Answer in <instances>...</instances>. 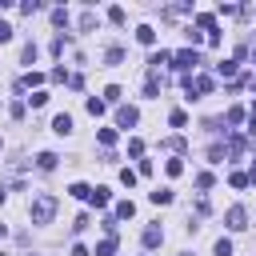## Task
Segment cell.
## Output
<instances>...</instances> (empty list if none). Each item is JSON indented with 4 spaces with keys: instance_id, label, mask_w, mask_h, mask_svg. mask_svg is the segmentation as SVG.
Returning a JSON list of instances; mask_svg holds the SVG:
<instances>
[{
    "instance_id": "obj_1",
    "label": "cell",
    "mask_w": 256,
    "mask_h": 256,
    "mask_svg": "<svg viewBox=\"0 0 256 256\" xmlns=\"http://www.w3.org/2000/svg\"><path fill=\"white\" fill-rule=\"evenodd\" d=\"M56 216V196H36V204H32V224H48Z\"/></svg>"
},
{
    "instance_id": "obj_2",
    "label": "cell",
    "mask_w": 256,
    "mask_h": 256,
    "mask_svg": "<svg viewBox=\"0 0 256 256\" xmlns=\"http://www.w3.org/2000/svg\"><path fill=\"white\" fill-rule=\"evenodd\" d=\"M188 100H196V96H208L212 92V76H188Z\"/></svg>"
},
{
    "instance_id": "obj_3",
    "label": "cell",
    "mask_w": 256,
    "mask_h": 256,
    "mask_svg": "<svg viewBox=\"0 0 256 256\" xmlns=\"http://www.w3.org/2000/svg\"><path fill=\"white\" fill-rule=\"evenodd\" d=\"M196 64H200V56H196V52H188V48L172 56V68H180V72H188V68H196Z\"/></svg>"
},
{
    "instance_id": "obj_4",
    "label": "cell",
    "mask_w": 256,
    "mask_h": 256,
    "mask_svg": "<svg viewBox=\"0 0 256 256\" xmlns=\"http://www.w3.org/2000/svg\"><path fill=\"white\" fill-rule=\"evenodd\" d=\"M224 220H228V228L232 232H240V228H248V212L236 204V208H228V216H224Z\"/></svg>"
},
{
    "instance_id": "obj_5",
    "label": "cell",
    "mask_w": 256,
    "mask_h": 256,
    "mask_svg": "<svg viewBox=\"0 0 256 256\" xmlns=\"http://www.w3.org/2000/svg\"><path fill=\"white\" fill-rule=\"evenodd\" d=\"M136 120H140V112H136V108H132V104H124V108H120V112H116V124H120V128H132V124H136Z\"/></svg>"
},
{
    "instance_id": "obj_6",
    "label": "cell",
    "mask_w": 256,
    "mask_h": 256,
    "mask_svg": "<svg viewBox=\"0 0 256 256\" xmlns=\"http://www.w3.org/2000/svg\"><path fill=\"white\" fill-rule=\"evenodd\" d=\"M52 128H56L60 136H68V132H72V116H68V112H60V116L52 120Z\"/></svg>"
},
{
    "instance_id": "obj_7",
    "label": "cell",
    "mask_w": 256,
    "mask_h": 256,
    "mask_svg": "<svg viewBox=\"0 0 256 256\" xmlns=\"http://www.w3.org/2000/svg\"><path fill=\"white\" fill-rule=\"evenodd\" d=\"M56 160H60L56 152H40V156H36V164H40V172H52V168H56Z\"/></svg>"
},
{
    "instance_id": "obj_8",
    "label": "cell",
    "mask_w": 256,
    "mask_h": 256,
    "mask_svg": "<svg viewBox=\"0 0 256 256\" xmlns=\"http://www.w3.org/2000/svg\"><path fill=\"white\" fill-rule=\"evenodd\" d=\"M160 240H164V232H160L156 224H152V228H144V248H156Z\"/></svg>"
},
{
    "instance_id": "obj_9",
    "label": "cell",
    "mask_w": 256,
    "mask_h": 256,
    "mask_svg": "<svg viewBox=\"0 0 256 256\" xmlns=\"http://www.w3.org/2000/svg\"><path fill=\"white\" fill-rule=\"evenodd\" d=\"M88 204L104 208V204H108V188H92V192H88Z\"/></svg>"
},
{
    "instance_id": "obj_10",
    "label": "cell",
    "mask_w": 256,
    "mask_h": 256,
    "mask_svg": "<svg viewBox=\"0 0 256 256\" xmlns=\"http://www.w3.org/2000/svg\"><path fill=\"white\" fill-rule=\"evenodd\" d=\"M112 252H116V236H104L96 244V256H112Z\"/></svg>"
},
{
    "instance_id": "obj_11",
    "label": "cell",
    "mask_w": 256,
    "mask_h": 256,
    "mask_svg": "<svg viewBox=\"0 0 256 256\" xmlns=\"http://www.w3.org/2000/svg\"><path fill=\"white\" fill-rule=\"evenodd\" d=\"M136 40H140V44H156V32H152L148 24H140V28H136Z\"/></svg>"
},
{
    "instance_id": "obj_12",
    "label": "cell",
    "mask_w": 256,
    "mask_h": 256,
    "mask_svg": "<svg viewBox=\"0 0 256 256\" xmlns=\"http://www.w3.org/2000/svg\"><path fill=\"white\" fill-rule=\"evenodd\" d=\"M152 204H172V188H156L152 192Z\"/></svg>"
},
{
    "instance_id": "obj_13",
    "label": "cell",
    "mask_w": 256,
    "mask_h": 256,
    "mask_svg": "<svg viewBox=\"0 0 256 256\" xmlns=\"http://www.w3.org/2000/svg\"><path fill=\"white\" fill-rule=\"evenodd\" d=\"M196 28H204V32H208V36H212V32H216V20H212L208 12H200V16H196Z\"/></svg>"
},
{
    "instance_id": "obj_14",
    "label": "cell",
    "mask_w": 256,
    "mask_h": 256,
    "mask_svg": "<svg viewBox=\"0 0 256 256\" xmlns=\"http://www.w3.org/2000/svg\"><path fill=\"white\" fill-rule=\"evenodd\" d=\"M132 212H136V204H132V200H120V204H116V216H120V220H128Z\"/></svg>"
},
{
    "instance_id": "obj_15",
    "label": "cell",
    "mask_w": 256,
    "mask_h": 256,
    "mask_svg": "<svg viewBox=\"0 0 256 256\" xmlns=\"http://www.w3.org/2000/svg\"><path fill=\"white\" fill-rule=\"evenodd\" d=\"M144 96H148V100H156V96H160V80H156V76H148V84H144Z\"/></svg>"
},
{
    "instance_id": "obj_16",
    "label": "cell",
    "mask_w": 256,
    "mask_h": 256,
    "mask_svg": "<svg viewBox=\"0 0 256 256\" xmlns=\"http://www.w3.org/2000/svg\"><path fill=\"white\" fill-rule=\"evenodd\" d=\"M96 140H100L104 148H112L116 144V132H112V128H100V136H96Z\"/></svg>"
},
{
    "instance_id": "obj_17",
    "label": "cell",
    "mask_w": 256,
    "mask_h": 256,
    "mask_svg": "<svg viewBox=\"0 0 256 256\" xmlns=\"http://www.w3.org/2000/svg\"><path fill=\"white\" fill-rule=\"evenodd\" d=\"M28 104H32V108H44V104H48V92H32Z\"/></svg>"
},
{
    "instance_id": "obj_18",
    "label": "cell",
    "mask_w": 256,
    "mask_h": 256,
    "mask_svg": "<svg viewBox=\"0 0 256 256\" xmlns=\"http://www.w3.org/2000/svg\"><path fill=\"white\" fill-rule=\"evenodd\" d=\"M120 184L132 188V184H136V172H132V168H120Z\"/></svg>"
},
{
    "instance_id": "obj_19",
    "label": "cell",
    "mask_w": 256,
    "mask_h": 256,
    "mask_svg": "<svg viewBox=\"0 0 256 256\" xmlns=\"http://www.w3.org/2000/svg\"><path fill=\"white\" fill-rule=\"evenodd\" d=\"M116 100H120V88L108 84V88H104V104H116Z\"/></svg>"
},
{
    "instance_id": "obj_20",
    "label": "cell",
    "mask_w": 256,
    "mask_h": 256,
    "mask_svg": "<svg viewBox=\"0 0 256 256\" xmlns=\"http://www.w3.org/2000/svg\"><path fill=\"white\" fill-rule=\"evenodd\" d=\"M216 72H220V76H236V64L224 60V64H216Z\"/></svg>"
},
{
    "instance_id": "obj_21",
    "label": "cell",
    "mask_w": 256,
    "mask_h": 256,
    "mask_svg": "<svg viewBox=\"0 0 256 256\" xmlns=\"http://www.w3.org/2000/svg\"><path fill=\"white\" fill-rule=\"evenodd\" d=\"M228 184H232V188H248V176H244V172H232Z\"/></svg>"
},
{
    "instance_id": "obj_22",
    "label": "cell",
    "mask_w": 256,
    "mask_h": 256,
    "mask_svg": "<svg viewBox=\"0 0 256 256\" xmlns=\"http://www.w3.org/2000/svg\"><path fill=\"white\" fill-rule=\"evenodd\" d=\"M68 192H72V196H80V200H88V192H92V188H88V184H72Z\"/></svg>"
},
{
    "instance_id": "obj_23",
    "label": "cell",
    "mask_w": 256,
    "mask_h": 256,
    "mask_svg": "<svg viewBox=\"0 0 256 256\" xmlns=\"http://www.w3.org/2000/svg\"><path fill=\"white\" fill-rule=\"evenodd\" d=\"M216 256H232V240H216Z\"/></svg>"
},
{
    "instance_id": "obj_24",
    "label": "cell",
    "mask_w": 256,
    "mask_h": 256,
    "mask_svg": "<svg viewBox=\"0 0 256 256\" xmlns=\"http://www.w3.org/2000/svg\"><path fill=\"white\" fill-rule=\"evenodd\" d=\"M168 120H172V128H184V124H188V116H184V112H180V108H176V112H172V116H168Z\"/></svg>"
},
{
    "instance_id": "obj_25",
    "label": "cell",
    "mask_w": 256,
    "mask_h": 256,
    "mask_svg": "<svg viewBox=\"0 0 256 256\" xmlns=\"http://www.w3.org/2000/svg\"><path fill=\"white\" fill-rule=\"evenodd\" d=\"M88 112H92V116H100V112H104V100H96V96H92V100H88Z\"/></svg>"
},
{
    "instance_id": "obj_26",
    "label": "cell",
    "mask_w": 256,
    "mask_h": 256,
    "mask_svg": "<svg viewBox=\"0 0 256 256\" xmlns=\"http://www.w3.org/2000/svg\"><path fill=\"white\" fill-rule=\"evenodd\" d=\"M184 172V160H168V176H180Z\"/></svg>"
},
{
    "instance_id": "obj_27",
    "label": "cell",
    "mask_w": 256,
    "mask_h": 256,
    "mask_svg": "<svg viewBox=\"0 0 256 256\" xmlns=\"http://www.w3.org/2000/svg\"><path fill=\"white\" fill-rule=\"evenodd\" d=\"M128 152H132V156H140V152H144V140H136V136H132V140H128Z\"/></svg>"
},
{
    "instance_id": "obj_28",
    "label": "cell",
    "mask_w": 256,
    "mask_h": 256,
    "mask_svg": "<svg viewBox=\"0 0 256 256\" xmlns=\"http://www.w3.org/2000/svg\"><path fill=\"white\" fill-rule=\"evenodd\" d=\"M108 20L112 24H124V8H108Z\"/></svg>"
},
{
    "instance_id": "obj_29",
    "label": "cell",
    "mask_w": 256,
    "mask_h": 256,
    "mask_svg": "<svg viewBox=\"0 0 256 256\" xmlns=\"http://www.w3.org/2000/svg\"><path fill=\"white\" fill-rule=\"evenodd\" d=\"M244 120V108H228V124H240Z\"/></svg>"
},
{
    "instance_id": "obj_30",
    "label": "cell",
    "mask_w": 256,
    "mask_h": 256,
    "mask_svg": "<svg viewBox=\"0 0 256 256\" xmlns=\"http://www.w3.org/2000/svg\"><path fill=\"white\" fill-rule=\"evenodd\" d=\"M196 188H212V172H200L196 176Z\"/></svg>"
},
{
    "instance_id": "obj_31",
    "label": "cell",
    "mask_w": 256,
    "mask_h": 256,
    "mask_svg": "<svg viewBox=\"0 0 256 256\" xmlns=\"http://www.w3.org/2000/svg\"><path fill=\"white\" fill-rule=\"evenodd\" d=\"M4 40H12V28H8V24H0V44H4Z\"/></svg>"
},
{
    "instance_id": "obj_32",
    "label": "cell",
    "mask_w": 256,
    "mask_h": 256,
    "mask_svg": "<svg viewBox=\"0 0 256 256\" xmlns=\"http://www.w3.org/2000/svg\"><path fill=\"white\" fill-rule=\"evenodd\" d=\"M248 184H256V164H252V172H248Z\"/></svg>"
},
{
    "instance_id": "obj_33",
    "label": "cell",
    "mask_w": 256,
    "mask_h": 256,
    "mask_svg": "<svg viewBox=\"0 0 256 256\" xmlns=\"http://www.w3.org/2000/svg\"><path fill=\"white\" fill-rule=\"evenodd\" d=\"M0 256H4V252H0Z\"/></svg>"
}]
</instances>
